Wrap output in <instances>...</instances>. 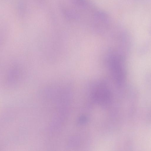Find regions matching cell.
I'll return each mask as SVG.
<instances>
[{"label": "cell", "mask_w": 151, "mask_h": 151, "mask_svg": "<svg viewBox=\"0 0 151 151\" xmlns=\"http://www.w3.org/2000/svg\"><path fill=\"white\" fill-rule=\"evenodd\" d=\"M92 95L94 100L97 102L102 104L107 103L110 99L109 90L105 86L102 84L96 87Z\"/></svg>", "instance_id": "6da1fadb"}, {"label": "cell", "mask_w": 151, "mask_h": 151, "mask_svg": "<svg viewBox=\"0 0 151 151\" xmlns=\"http://www.w3.org/2000/svg\"><path fill=\"white\" fill-rule=\"evenodd\" d=\"M118 58L113 57L110 61V67L113 76L119 83L123 81L124 73L122 62Z\"/></svg>", "instance_id": "7a4b0ae2"}]
</instances>
